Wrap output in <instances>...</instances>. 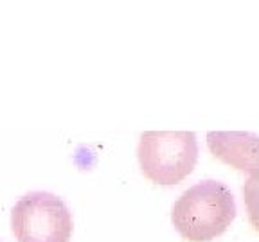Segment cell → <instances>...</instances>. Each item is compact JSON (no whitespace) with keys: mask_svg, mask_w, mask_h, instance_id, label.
<instances>
[{"mask_svg":"<svg viewBox=\"0 0 259 242\" xmlns=\"http://www.w3.org/2000/svg\"><path fill=\"white\" fill-rule=\"evenodd\" d=\"M11 230L18 242H69L72 215L54 194L29 192L13 206Z\"/></svg>","mask_w":259,"mask_h":242,"instance_id":"3957f363","label":"cell"},{"mask_svg":"<svg viewBox=\"0 0 259 242\" xmlns=\"http://www.w3.org/2000/svg\"><path fill=\"white\" fill-rule=\"evenodd\" d=\"M234 217V196L216 179H203L187 189L171 212L175 230L191 242L212 240L231 226Z\"/></svg>","mask_w":259,"mask_h":242,"instance_id":"6da1fadb","label":"cell"},{"mask_svg":"<svg viewBox=\"0 0 259 242\" xmlns=\"http://www.w3.org/2000/svg\"><path fill=\"white\" fill-rule=\"evenodd\" d=\"M141 170L157 185H177L193 172L198 142L191 131H146L137 147Z\"/></svg>","mask_w":259,"mask_h":242,"instance_id":"7a4b0ae2","label":"cell"},{"mask_svg":"<svg viewBox=\"0 0 259 242\" xmlns=\"http://www.w3.org/2000/svg\"><path fill=\"white\" fill-rule=\"evenodd\" d=\"M207 144L216 158L255 177L257 174V135L241 131H212Z\"/></svg>","mask_w":259,"mask_h":242,"instance_id":"277c9868","label":"cell"}]
</instances>
